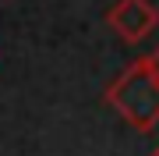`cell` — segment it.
Returning a JSON list of instances; mask_svg holds the SVG:
<instances>
[{"label":"cell","mask_w":159,"mask_h":156,"mask_svg":"<svg viewBox=\"0 0 159 156\" xmlns=\"http://www.w3.org/2000/svg\"><path fill=\"white\" fill-rule=\"evenodd\" d=\"M106 106L117 110L120 117L138 128V131H152V128L159 124V78L152 71V60L138 57L131 60L120 75L106 85Z\"/></svg>","instance_id":"6da1fadb"},{"label":"cell","mask_w":159,"mask_h":156,"mask_svg":"<svg viewBox=\"0 0 159 156\" xmlns=\"http://www.w3.org/2000/svg\"><path fill=\"white\" fill-rule=\"evenodd\" d=\"M106 25L113 29L124 43H142L145 35L156 32L159 25V7L152 0H117L113 7L106 11Z\"/></svg>","instance_id":"7a4b0ae2"},{"label":"cell","mask_w":159,"mask_h":156,"mask_svg":"<svg viewBox=\"0 0 159 156\" xmlns=\"http://www.w3.org/2000/svg\"><path fill=\"white\" fill-rule=\"evenodd\" d=\"M148 60H152V71H156V78H159V46L148 53Z\"/></svg>","instance_id":"3957f363"},{"label":"cell","mask_w":159,"mask_h":156,"mask_svg":"<svg viewBox=\"0 0 159 156\" xmlns=\"http://www.w3.org/2000/svg\"><path fill=\"white\" fill-rule=\"evenodd\" d=\"M148 156H159V149H152V153H148Z\"/></svg>","instance_id":"277c9868"}]
</instances>
